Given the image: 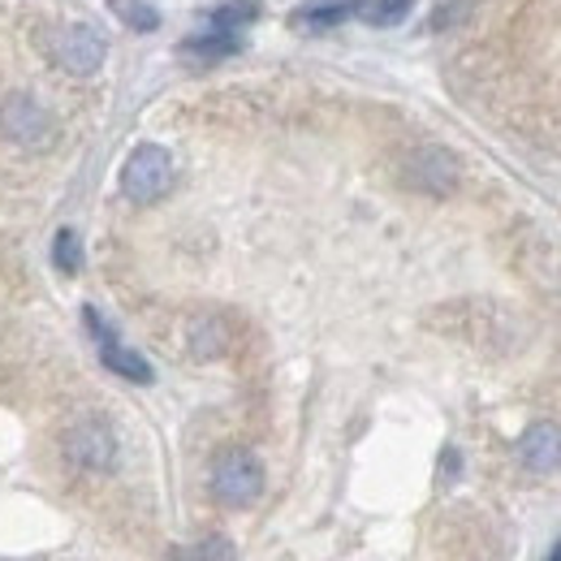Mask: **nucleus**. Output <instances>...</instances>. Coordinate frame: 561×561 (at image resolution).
Masks as SVG:
<instances>
[{
	"label": "nucleus",
	"instance_id": "16",
	"mask_svg": "<svg viewBox=\"0 0 561 561\" xmlns=\"http://www.w3.org/2000/svg\"><path fill=\"white\" fill-rule=\"evenodd\" d=\"M173 561H233V545L225 536H208V540H199L191 549H178Z\"/></svg>",
	"mask_w": 561,
	"mask_h": 561
},
{
	"label": "nucleus",
	"instance_id": "4",
	"mask_svg": "<svg viewBox=\"0 0 561 561\" xmlns=\"http://www.w3.org/2000/svg\"><path fill=\"white\" fill-rule=\"evenodd\" d=\"M0 135L13 142V147L39 151V147H48V139L57 135V126H53V113L35 95L13 91V95L0 100Z\"/></svg>",
	"mask_w": 561,
	"mask_h": 561
},
{
	"label": "nucleus",
	"instance_id": "13",
	"mask_svg": "<svg viewBox=\"0 0 561 561\" xmlns=\"http://www.w3.org/2000/svg\"><path fill=\"white\" fill-rule=\"evenodd\" d=\"M411 9H415V0H363L358 18L371 22V26H393V22H402Z\"/></svg>",
	"mask_w": 561,
	"mask_h": 561
},
{
	"label": "nucleus",
	"instance_id": "12",
	"mask_svg": "<svg viewBox=\"0 0 561 561\" xmlns=\"http://www.w3.org/2000/svg\"><path fill=\"white\" fill-rule=\"evenodd\" d=\"M211 31H233L238 35V26H247V22H255L260 18V4H251V0H233V4H220V9H211L208 13Z\"/></svg>",
	"mask_w": 561,
	"mask_h": 561
},
{
	"label": "nucleus",
	"instance_id": "9",
	"mask_svg": "<svg viewBox=\"0 0 561 561\" xmlns=\"http://www.w3.org/2000/svg\"><path fill=\"white\" fill-rule=\"evenodd\" d=\"M358 9H363V0H316V4L298 9L294 22L307 31H324V26H337L346 18H358Z\"/></svg>",
	"mask_w": 561,
	"mask_h": 561
},
{
	"label": "nucleus",
	"instance_id": "11",
	"mask_svg": "<svg viewBox=\"0 0 561 561\" xmlns=\"http://www.w3.org/2000/svg\"><path fill=\"white\" fill-rule=\"evenodd\" d=\"M191 351H195V358H216V354L229 351V329L220 316H208L191 329Z\"/></svg>",
	"mask_w": 561,
	"mask_h": 561
},
{
	"label": "nucleus",
	"instance_id": "14",
	"mask_svg": "<svg viewBox=\"0 0 561 561\" xmlns=\"http://www.w3.org/2000/svg\"><path fill=\"white\" fill-rule=\"evenodd\" d=\"M113 13L130 26V31H156L160 26V9L147 0H113Z\"/></svg>",
	"mask_w": 561,
	"mask_h": 561
},
{
	"label": "nucleus",
	"instance_id": "5",
	"mask_svg": "<svg viewBox=\"0 0 561 561\" xmlns=\"http://www.w3.org/2000/svg\"><path fill=\"white\" fill-rule=\"evenodd\" d=\"M61 449H66L70 467H78V471L104 476V471L117 467V436H113V427L104 420L73 423L70 432H66V440H61Z\"/></svg>",
	"mask_w": 561,
	"mask_h": 561
},
{
	"label": "nucleus",
	"instance_id": "10",
	"mask_svg": "<svg viewBox=\"0 0 561 561\" xmlns=\"http://www.w3.org/2000/svg\"><path fill=\"white\" fill-rule=\"evenodd\" d=\"M182 53L186 57H195V61H220V57H233V53H242V39L233 35V31H204V35H195V39H186L182 44Z\"/></svg>",
	"mask_w": 561,
	"mask_h": 561
},
{
	"label": "nucleus",
	"instance_id": "3",
	"mask_svg": "<svg viewBox=\"0 0 561 561\" xmlns=\"http://www.w3.org/2000/svg\"><path fill=\"white\" fill-rule=\"evenodd\" d=\"M48 57L73 78H91V73L104 66L108 57V39L100 26H87V22H66L48 35Z\"/></svg>",
	"mask_w": 561,
	"mask_h": 561
},
{
	"label": "nucleus",
	"instance_id": "7",
	"mask_svg": "<svg viewBox=\"0 0 561 561\" xmlns=\"http://www.w3.org/2000/svg\"><path fill=\"white\" fill-rule=\"evenodd\" d=\"M82 320H87V329L95 333V342H100V358H104V367H108V371H117V376H126V380H135V385H151V367H147V358L135 354L130 346H122V342L113 337V329L100 320V311H95V307H87V311H82Z\"/></svg>",
	"mask_w": 561,
	"mask_h": 561
},
{
	"label": "nucleus",
	"instance_id": "2",
	"mask_svg": "<svg viewBox=\"0 0 561 561\" xmlns=\"http://www.w3.org/2000/svg\"><path fill=\"white\" fill-rule=\"evenodd\" d=\"M264 492V462L251 449H225L211 467V496L229 510L255 505Z\"/></svg>",
	"mask_w": 561,
	"mask_h": 561
},
{
	"label": "nucleus",
	"instance_id": "6",
	"mask_svg": "<svg viewBox=\"0 0 561 561\" xmlns=\"http://www.w3.org/2000/svg\"><path fill=\"white\" fill-rule=\"evenodd\" d=\"M458 178H462V169H458L454 151H445V147H415L402 164V182L420 195H449L458 186Z\"/></svg>",
	"mask_w": 561,
	"mask_h": 561
},
{
	"label": "nucleus",
	"instance_id": "15",
	"mask_svg": "<svg viewBox=\"0 0 561 561\" xmlns=\"http://www.w3.org/2000/svg\"><path fill=\"white\" fill-rule=\"evenodd\" d=\"M53 264H57L66 277L78 273V264H82V247H78V233H73V229H61V233L53 238Z\"/></svg>",
	"mask_w": 561,
	"mask_h": 561
},
{
	"label": "nucleus",
	"instance_id": "8",
	"mask_svg": "<svg viewBox=\"0 0 561 561\" xmlns=\"http://www.w3.org/2000/svg\"><path fill=\"white\" fill-rule=\"evenodd\" d=\"M518 458L527 471L536 476H549L561 467V427L558 423H531L518 440Z\"/></svg>",
	"mask_w": 561,
	"mask_h": 561
},
{
	"label": "nucleus",
	"instance_id": "1",
	"mask_svg": "<svg viewBox=\"0 0 561 561\" xmlns=\"http://www.w3.org/2000/svg\"><path fill=\"white\" fill-rule=\"evenodd\" d=\"M173 156L160 142H142L122 164V195L130 204H156L173 191Z\"/></svg>",
	"mask_w": 561,
	"mask_h": 561
},
{
	"label": "nucleus",
	"instance_id": "17",
	"mask_svg": "<svg viewBox=\"0 0 561 561\" xmlns=\"http://www.w3.org/2000/svg\"><path fill=\"white\" fill-rule=\"evenodd\" d=\"M549 561H561V545H558V549H553V558H549Z\"/></svg>",
	"mask_w": 561,
	"mask_h": 561
}]
</instances>
